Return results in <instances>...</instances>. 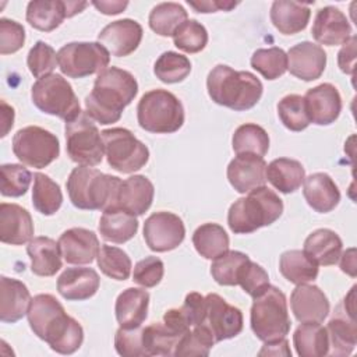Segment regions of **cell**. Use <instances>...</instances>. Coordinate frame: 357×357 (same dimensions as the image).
<instances>
[{"instance_id": "6f0895ef", "label": "cell", "mask_w": 357, "mask_h": 357, "mask_svg": "<svg viewBox=\"0 0 357 357\" xmlns=\"http://www.w3.org/2000/svg\"><path fill=\"white\" fill-rule=\"evenodd\" d=\"M356 43H357V38L354 35H351V38L343 45V47L337 53V64H339V68L344 74H350V75L354 74V70H356Z\"/></svg>"}, {"instance_id": "836d02e7", "label": "cell", "mask_w": 357, "mask_h": 357, "mask_svg": "<svg viewBox=\"0 0 357 357\" xmlns=\"http://www.w3.org/2000/svg\"><path fill=\"white\" fill-rule=\"evenodd\" d=\"M67 17V3L60 0H33L26 7L28 24L42 32H52Z\"/></svg>"}, {"instance_id": "44dd1931", "label": "cell", "mask_w": 357, "mask_h": 357, "mask_svg": "<svg viewBox=\"0 0 357 357\" xmlns=\"http://www.w3.org/2000/svg\"><path fill=\"white\" fill-rule=\"evenodd\" d=\"M290 307L296 319L301 324H321L329 314V301L325 293L314 284H297L290 296Z\"/></svg>"}, {"instance_id": "8fae6325", "label": "cell", "mask_w": 357, "mask_h": 357, "mask_svg": "<svg viewBox=\"0 0 357 357\" xmlns=\"http://www.w3.org/2000/svg\"><path fill=\"white\" fill-rule=\"evenodd\" d=\"M13 152L24 165L43 169L59 158L60 144L53 132L38 126H28L14 134Z\"/></svg>"}, {"instance_id": "6da1fadb", "label": "cell", "mask_w": 357, "mask_h": 357, "mask_svg": "<svg viewBox=\"0 0 357 357\" xmlns=\"http://www.w3.org/2000/svg\"><path fill=\"white\" fill-rule=\"evenodd\" d=\"M28 324L33 333L60 354H73L84 342L78 321L67 315L64 307L52 294H36L28 310Z\"/></svg>"}, {"instance_id": "f907efd6", "label": "cell", "mask_w": 357, "mask_h": 357, "mask_svg": "<svg viewBox=\"0 0 357 357\" xmlns=\"http://www.w3.org/2000/svg\"><path fill=\"white\" fill-rule=\"evenodd\" d=\"M26 64L31 74L39 79L52 74V71L56 68V64H59L57 53L46 42L38 40L28 53Z\"/></svg>"}, {"instance_id": "680465c9", "label": "cell", "mask_w": 357, "mask_h": 357, "mask_svg": "<svg viewBox=\"0 0 357 357\" xmlns=\"http://www.w3.org/2000/svg\"><path fill=\"white\" fill-rule=\"evenodd\" d=\"M163 322L170 329H173L174 332H177L180 335H184L188 329H191L180 308H172V310L166 311L163 315Z\"/></svg>"}, {"instance_id": "9a60e30c", "label": "cell", "mask_w": 357, "mask_h": 357, "mask_svg": "<svg viewBox=\"0 0 357 357\" xmlns=\"http://www.w3.org/2000/svg\"><path fill=\"white\" fill-rule=\"evenodd\" d=\"M185 237V227L176 213L160 211L146 218L144 223V238L155 252H166L177 248Z\"/></svg>"}, {"instance_id": "816d5d0a", "label": "cell", "mask_w": 357, "mask_h": 357, "mask_svg": "<svg viewBox=\"0 0 357 357\" xmlns=\"http://www.w3.org/2000/svg\"><path fill=\"white\" fill-rule=\"evenodd\" d=\"M237 284H240L241 289L254 298L266 290L269 286V276L261 265L248 259L238 273Z\"/></svg>"}, {"instance_id": "3957f363", "label": "cell", "mask_w": 357, "mask_h": 357, "mask_svg": "<svg viewBox=\"0 0 357 357\" xmlns=\"http://www.w3.org/2000/svg\"><path fill=\"white\" fill-rule=\"evenodd\" d=\"M211 99L236 112L254 107L262 96V82L250 71H236L229 66H215L206 78Z\"/></svg>"}, {"instance_id": "11a10c76", "label": "cell", "mask_w": 357, "mask_h": 357, "mask_svg": "<svg viewBox=\"0 0 357 357\" xmlns=\"http://www.w3.org/2000/svg\"><path fill=\"white\" fill-rule=\"evenodd\" d=\"M25 42V29L24 26L8 18L0 20V53L11 54L18 52Z\"/></svg>"}, {"instance_id": "e7e4bbea", "label": "cell", "mask_w": 357, "mask_h": 357, "mask_svg": "<svg viewBox=\"0 0 357 357\" xmlns=\"http://www.w3.org/2000/svg\"><path fill=\"white\" fill-rule=\"evenodd\" d=\"M14 124V109L1 100V137H6Z\"/></svg>"}, {"instance_id": "03108f58", "label": "cell", "mask_w": 357, "mask_h": 357, "mask_svg": "<svg viewBox=\"0 0 357 357\" xmlns=\"http://www.w3.org/2000/svg\"><path fill=\"white\" fill-rule=\"evenodd\" d=\"M66 3H67V18L81 13L88 6L86 1H66Z\"/></svg>"}, {"instance_id": "7a4b0ae2", "label": "cell", "mask_w": 357, "mask_h": 357, "mask_svg": "<svg viewBox=\"0 0 357 357\" xmlns=\"http://www.w3.org/2000/svg\"><path fill=\"white\" fill-rule=\"evenodd\" d=\"M137 93L138 82L131 73L113 66L107 67L98 74L93 89L86 95L85 112L99 124L116 123Z\"/></svg>"}, {"instance_id": "603a6c76", "label": "cell", "mask_w": 357, "mask_h": 357, "mask_svg": "<svg viewBox=\"0 0 357 357\" xmlns=\"http://www.w3.org/2000/svg\"><path fill=\"white\" fill-rule=\"evenodd\" d=\"M33 237L29 212L17 204H0V240L4 244L22 245Z\"/></svg>"}, {"instance_id": "7402d4cb", "label": "cell", "mask_w": 357, "mask_h": 357, "mask_svg": "<svg viewBox=\"0 0 357 357\" xmlns=\"http://www.w3.org/2000/svg\"><path fill=\"white\" fill-rule=\"evenodd\" d=\"M59 247L67 264L85 265L91 264L99 252V240L92 230L73 227L59 237Z\"/></svg>"}, {"instance_id": "d4e9b609", "label": "cell", "mask_w": 357, "mask_h": 357, "mask_svg": "<svg viewBox=\"0 0 357 357\" xmlns=\"http://www.w3.org/2000/svg\"><path fill=\"white\" fill-rule=\"evenodd\" d=\"M28 287L18 279L0 278V321L14 324L28 314L31 305Z\"/></svg>"}, {"instance_id": "f5cc1de1", "label": "cell", "mask_w": 357, "mask_h": 357, "mask_svg": "<svg viewBox=\"0 0 357 357\" xmlns=\"http://www.w3.org/2000/svg\"><path fill=\"white\" fill-rule=\"evenodd\" d=\"M114 347L124 357H146L142 342V328H119L114 335Z\"/></svg>"}, {"instance_id": "ee69618b", "label": "cell", "mask_w": 357, "mask_h": 357, "mask_svg": "<svg viewBox=\"0 0 357 357\" xmlns=\"http://www.w3.org/2000/svg\"><path fill=\"white\" fill-rule=\"evenodd\" d=\"M251 67L266 79H276L287 71V53L280 47L258 49L251 56Z\"/></svg>"}, {"instance_id": "e0dca14e", "label": "cell", "mask_w": 357, "mask_h": 357, "mask_svg": "<svg viewBox=\"0 0 357 357\" xmlns=\"http://www.w3.org/2000/svg\"><path fill=\"white\" fill-rule=\"evenodd\" d=\"M142 33V26L137 21L123 18L107 24L99 32L98 40L113 56L124 57L131 54L139 46Z\"/></svg>"}, {"instance_id": "be15d7a7", "label": "cell", "mask_w": 357, "mask_h": 357, "mask_svg": "<svg viewBox=\"0 0 357 357\" xmlns=\"http://www.w3.org/2000/svg\"><path fill=\"white\" fill-rule=\"evenodd\" d=\"M92 4L102 14L114 15V14H120L128 6V1H92Z\"/></svg>"}, {"instance_id": "4fadbf2b", "label": "cell", "mask_w": 357, "mask_h": 357, "mask_svg": "<svg viewBox=\"0 0 357 357\" xmlns=\"http://www.w3.org/2000/svg\"><path fill=\"white\" fill-rule=\"evenodd\" d=\"M354 291L351 287L349 294L339 303L333 317L329 319L326 332L329 337L331 356H349L357 344V324L354 308Z\"/></svg>"}, {"instance_id": "7dc6e473", "label": "cell", "mask_w": 357, "mask_h": 357, "mask_svg": "<svg viewBox=\"0 0 357 357\" xmlns=\"http://www.w3.org/2000/svg\"><path fill=\"white\" fill-rule=\"evenodd\" d=\"M215 340L211 332L204 325H197L188 329L178 340L174 356H208Z\"/></svg>"}, {"instance_id": "bcb514c9", "label": "cell", "mask_w": 357, "mask_h": 357, "mask_svg": "<svg viewBox=\"0 0 357 357\" xmlns=\"http://www.w3.org/2000/svg\"><path fill=\"white\" fill-rule=\"evenodd\" d=\"M278 116L290 131H303L310 126L304 98L296 93L286 95L279 100Z\"/></svg>"}, {"instance_id": "94428289", "label": "cell", "mask_w": 357, "mask_h": 357, "mask_svg": "<svg viewBox=\"0 0 357 357\" xmlns=\"http://www.w3.org/2000/svg\"><path fill=\"white\" fill-rule=\"evenodd\" d=\"M289 343L287 340L283 337V339H279V340H275V342H265L264 347L259 350V356H291V351L290 349L287 347Z\"/></svg>"}, {"instance_id": "cb8c5ba5", "label": "cell", "mask_w": 357, "mask_h": 357, "mask_svg": "<svg viewBox=\"0 0 357 357\" xmlns=\"http://www.w3.org/2000/svg\"><path fill=\"white\" fill-rule=\"evenodd\" d=\"M100 279L92 268H67L57 279L59 294L68 301L91 298L99 289Z\"/></svg>"}, {"instance_id": "7bdbcfd3", "label": "cell", "mask_w": 357, "mask_h": 357, "mask_svg": "<svg viewBox=\"0 0 357 357\" xmlns=\"http://www.w3.org/2000/svg\"><path fill=\"white\" fill-rule=\"evenodd\" d=\"M250 257L241 251H226L213 259L211 275L220 286H237L238 273Z\"/></svg>"}, {"instance_id": "db71d44e", "label": "cell", "mask_w": 357, "mask_h": 357, "mask_svg": "<svg viewBox=\"0 0 357 357\" xmlns=\"http://www.w3.org/2000/svg\"><path fill=\"white\" fill-rule=\"evenodd\" d=\"M163 273L165 266L162 259L158 257H146L135 264L132 280L142 287H155L160 283Z\"/></svg>"}, {"instance_id": "83f0119b", "label": "cell", "mask_w": 357, "mask_h": 357, "mask_svg": "<svg viewBox=\"0 0 357 357\" xmlns=\"http://www.w3.org/2000/svg\"><path fill=\"white\" fill-rule=\"evenodd\" d=\"M149 293L144 289L128 287L123 290L114 305L116 319L120 328H138L148 317Z\"/></svg>"}, {"instance_id": "ffe728a7", "label": "cell", "mask_w": 357, "mask_h": 357, "mask_svg": "<svg viewBox=\"0 0 357 357\" xmlns=\"http://www.w3.org/2000/svg\"><path fill=\"white\" fill-rule=\"evenodd\" d=\"M311 33L314 39L326 46L344 45L351 38V25L346 15L333 6L318 10Z\"/></svg>"}, {"instance_id": "ab89813d", "label": "cell", "mask_w": 357, "mask_h": 357, "mask_svg": "<svg viewBox=\"0 0 357 357\" xmlns=\"http://www.w3.org/2000/svg\"><path fill=\"white\" fill-rule=\"evenodd\" d=\"M181 336L165 322H156L142 328V342L146 356H174V349Z\"/></svg>"}, {"instance_id": "277c9868", "label": "cell", "mask_w": 357, "mask_h": 357, "mask_svg": "<svg viewBox=\"0 0 357 357\" xmlns=\"http://www.w3.org/2000/svg\"><path fill=\"white\" fill-rule=\"evenodd\" d=\"M123 180L89 166L74 167L66 187L73 205L86 211H106L117 206V194Z\"/></svg>"}, {"instance_id": "4316f807", "label": "cell", "mask_w": 357, "mask_h": 357, "mask_svg": "<svg viewBox=\"0 0 357 357\" xmlns=\"http://www.w3.org/2000/svg\"><path fill=\"white\" fill-rule=\"evenodd\" d=\"M303 195L307 204L319 213L333 211L340 201V191L326 173H312L304 178Z\"/></svg>"}, {"instance_id": "52a82bcc", "label": "cell", "mask_w": 357, "mask_h": 357, "mask_svg": "<svg viewBox=\"0 0 357 357\" xmlns=\"http://www.w3.org/2000/svg\"><path fill=\"white\" fill-rule=\"evenodd\" d=\"M137 119L145 131L172 134L184 124V107L174 93L166 89H152L139 99Z\"/></svg>"}, {"instance_id": "f1b7e54d", "label": "cell", "mask_w": 357, "mask_h": 357, "mask_svg": "<svg viewBox=\"0 0 357 357\" xmlns=\"http://www.w3.org/2000/svg\"><path fill=\"white\" fill-rule=\"evenodd\" d=\"M311 17V10L304 3L276 0L271 7V21L283 35H294L305 29Z\"/></svg>"}, {"instance_id": "b9f144b4", "label": "cell", "mask_w": 357, "mask_h": 357, "mask_svg": "<svg viewBox=\"0 0 357 357\" xmlns=\"http://www.w3.org/2000/svg\"><path fill=\"white\" fill-rule=\"evenodd\" d=\"M96 262L100 271L106 276L114 280H126L130 278L131 268H132L131 259L127 255V252H124L119 247H113L107 244L100 245L96 257Z\"/></svg>"}, {"instance_id": "4dcf8cb0", "label": "cell", "mask_w": 357, "mask_h": 357, "mask_svg": "<svg viewBox=\"0 0 357 357\" xmlns=\"http://www.w3.org/2000/svg\"><path fill=\"white\" fill-rule=\"evenodd\" d=\"M26 252L31 258V271L38 276H53L61 268L59 243L50 237L39 236L28 243Z\"/></svg>"}, {"instance_id": "d590c367", "label": "cell", "mask_w": 357, "mask_h": 357, "mask_svg": "<svg viewBox=\"0 0 357 357\" xmlns=\"http://www.w3.org/2000/svg\"><path fill=\"white\" fill-rule=\"evenodd\" d=\"M279 271L294 284L314 282L318 276V265L301 250L284 251L279 259Z\"/></svg>"}, {"instance_id": "91938a15", "label": "cell", "mask_w": 357, "mask_h": 357, "mask_svg": "<svg viewBox=\"0 0 357 357\" xmlns=\"http://www.w3.org/2000/svg\"><path fill=\"white\" fill-rule=\"evenodd\" d=\"M188 4L198 13H215L219 10L229 11L230 8L237 6V3H233V1H190V0H188Z\"/></svg>"}, {"instance_id": "6125c7cd", "label": "cell", "mask_w": 357, "mask_h": 357, "mask_svg": "<svg viewBox=\"0 0 357 357\" xmlns=\"http://www.w3.org/2000/svg\"><path fill=\"white\" fill-rule=\"evenodd\" d=\"M340 269L351 278L357 275V265H356V248H349L340 255Z\"/></svg>"}, {"instance_id": "f35d334b", "label": "cell", "mask_w": 357, "mask_h": 357, "mask_svg": "<svg viewBox=\"0 0 357 357\" xmlns=\"http://www.w3.org/2000/svg\"><path fill=\"white\" fill-rule=\"evenodd\" d=\"M61 202L63 194L59 184L47 174L35 173L32 188L33 208L45 216H52L60 209Z\"/></svg>"}, {"instance_id": "ba28073f", "label": "cell", "mask_w": 357, "mask_h": 357, "mask_svg": "<svg viewBox=\"0 0 357 357\" xmlns=\"http://www.w3.org/2000/svg\"><path fill=\"white\" fill-rule=\"evenodd\" d=\"M33 105L43 113L57 116L66 123L81 113L78 98L70 82L60 74H49L36 79L31 88Z\"/></svg>"}, {"instance_id": "484cf974", "label": "cell", "mask_w": 357, "mask_h": 357, "mask_svg": "<svg viewBox=\"0 0 357 357\" xmlns=\"http://www.w3.org/2000/svg\"><path fill=\"white\" fill-rule=\"evenodd\" d=\"M155 188L152 181L141 174L121 181L117 194V206L131 215H144L152 205Z\"/></svg>"}, {"instance_id": "74e56055", "label": "cell", "mask_w": 357, "mask_h": 357, "mask_svg": "<svg viewBox=\"0 0 357 357\" xmlns=\"http://www.w3.org/2000/svg\"><path fill=\"white\" fill-rule=\"evenodd\" d=\"M188 14L185 8L173 1L159 3L149 13V28L160 36H173L177 28L185 22Z\"/></svg>"}, {"instance_id": "1f68e13d", "label": "cell", "mask_w": 357, "mask_h": 357, "mask_svg": "<svg viewBox=\"0 0 357 357\" xmlns=\"http://www.w3.org/2000/svg\"><path fill=\"white\" fill-rule=\"evenodd\" d=\"M138 230V220L135 215L113 206L103 211L99 220V233L103 240L116 244H123L131 240Z\"/></svg>"}, {"instance_id": "f6af8a7d", "label": "cell", "mask_w": 357, "mask_h": 357, "mask_svg": "<svg viewBox=\"0 0 357 357\" xmlns=\"http://www.w3.org/2000/svg\"><path fill=\"white\" fill-rule=\"evenodd\" d=\"M191 63L187 56L176 52H165L153 64L155 75L165 84H177L188 77Z\"/></svg>"}, {"instance_id": "9f6ffc18", "label": "cell", "mask_w": 357, "mask_h": 357, "mask_svg": "<svg viewBox=\"0 0 357 357\" xmlns=\"http://www.w3.org/2000/svg\"><path fill=\"white\" fill-rule=\"evenodd\" d=\"M190 328L199 325L205 317V297L197 291L185 296L184 304L180 307Z\"/></svg>"}, {"instance_id": "5b68a950", "label": "cell", "mask_w": 357, "mask_h": 357, "mask_svg": "<svg viewBox=\"0 0 357 357\" xmlns=\"http://www.w3.org/2000/svg\"><path fill=\"white\" fill-rule=\"evenodd\" d=\"M283 212V202L265 185L257 187L234 201L227 213V223L234 234H248L276 222Z\"/></svg>"}, {"instance_id": "8992f818", "label": "cell", "mask_w": 357, "mask_h": 357, "mask_svg": "<svg viewBox=\"0 0 357 357\" xmlns=\"http://www.w3.org/2000/svg\"><path fill=\"white\" fill-rule=\"evenodd\" d=\"M251 329L262 342H275L290 332L287 300L276 286H268L265 291L254 297L251 305Z\"/></svg>"}, {"instance_id": "60d3db41", "label": "cell", "mask_w": 357, "mask_h": 357, "mask_svg": "<svg viewBox=\"0 0 357 357\" xmlns=\"http://www.w3.org/2000/svg\"><path fill=\"white\" fill-rule=\"evenodd\" d=\"M231 145L237 155L252 153L264 158L269 149V135L261 126L245 123L234 131Z\"/></svg>"}, {"instance_id": "d6a6232c", "label": "cell", "mask_w": 357, "mask_h": 357, "mask_svg": "<svg viewBox=\"0 0 357 357\" xmlns=\"http://www.w3.org/2000/svg\"><path fill=\"white\" fill-rule=\"evenodd\" d=\"M266 180L280 192L290 194L301 187L305 178L303 165L290 158H278L266 165Z\"/></svg>"}, {"instance_id": "8d00e7d4", "label": "cell", "mask_w": 357, "mask_h": 357, "mask_svg": "<svg viewBox=\"0 0 357 357\" xmlns=\"http://www.w3.org/2000/svg\"><path fill=\"white\" fill-rule=\"evenodd\" d=\"M229 243L227 233L218 223H204L192 234L197 252L206 259H215L229 251Z\"/></svg>"}, {"instance_id": "d6986e66", "label": "cell", "mask_w": 357, "mask_h": 357, "mask_svg": "<svg viewBox=\"0 0 357 357\" xmlns=\"http://www.w3.org/2000/svg\"><path fill=\"white\" fill-rule=\"evenodd\" d=\"M326 66L325 50L312 42H300L287 52V70L303 81L319 78Z\"/></svg>"}, {"instance_id": "9c48e42d", "label": "cell", "mask_w": 357, "mask_h": 357, "mask_svg": "<svg viewBox=\"0 0 357 357\" xmlns=\"http://www.w3.org/2000/svg\"><path fill=\"white\" fill-rule=\"evenodd\" d=\"M66 148L70 159L79 166H96L103 159V139L93 120L81 112L66 123Z\"/></svg>"}, {"instance_id": "5bb4252c", "label": "cell", "mask_w": 357, "mask_h": 357, "mask_svg": "<svg viewBox=\"0 0 357 357\" xmlns=\"http://www.w3.org/2000/svg\"><path fill=\"white\" fill-rule=\"evenodd\" d=\"M199 325H204L218 343L231 339L243 331V312L227 304L219 294L209 293L205 296V317Z\"/></svg>"}, {"instance_id": "ac0fdd59", "label": "cell", "mask_w": 357, "mask_h": 357, "mask_svg": "<svg viewBox=\"0 0 357 357\" xmlns=\"http://www.w3.org/2000/svg\"><path fill=\"white\" fill-rule=\"evenodd\" d=\"M266 162L264 158L252 153H240L230 160L227 166V180L240 194L265 185Z\"/></svg>"}, {"instance_id": "f546056e", "label": "cell", "mask_w": 357, "mask_h": 357, "mask_svg": "<svg viewBox=\"0 0 357 357\" xmlns=\"http://www.w3.org/2000/svg\"><path fill=\"white\" fill-rule=\"evenodd\" d=\"M343 243L331 229L314 230L304 241V252L319 266H331L339 262Z\"/></svg>"}, {"instance_id": "e575fe53", "label": "cell", "mask_w": 357, "mask_h": 357, "mask_svg": "<svg viewBox=\"0 0 357 357\" xmlns=\"http://www.w3.org/2000/svg\"><path fill=\"white\" fill-rule=\"evenodd\" d=\"M296 351L301 357H324L329 351L326 328L317 322L301 324L293 335Z\"/></svg>"}, {"instance_id": "c3c4849f", "label": "cell", "mask_w": 357, "mask_h": 357, "mask_svg": "<svg viewBox=\"0 0 357 357\" xmlns=\"http://www.w3.org/2000/svg\"><path fill=\"white\" fill-rule=\"evenodd\" d=\"M174 46L185 53H198L208 43V32L197 20H187L173 33Z\"/></svg>"}, {"instance_id": "681fc988", "label": "cell", "mask_w": 357, "mask_h": 357, "mask_svg": "<svg viewBox=\"0 0 357 357\" xmlns=\"http://www.w3.org/2000/svg\"><path fill=\"white\" fill-rule=\"evenodd\" d=\"M0 173H1V180H0L1 195L15 198V197L24 195L28 191L29 184L32 181V173L22 165H17V163L1 165Z\"/></svg>"}, {"instance_id": "7c38bea8", "label": "cell", "mask_w": 357, "mask_h": 357, "mask_svg": "<svg viewBox=\"0 0 357 357\" xmlns=\"http://www.w3.org/2000/svg\"><path fill=\"white\" fill-rule=\"evenodd\" d=\"M110 53L99 42H71L57 52L60 71L70 78H84L107 68Z\"/></svg>"}, {"instance_id": "2e32d148", "label": "cell", "mask_w": 357, "mask_h": 357, "mask_svg": "<svg viewBox=\"0 0 357 357\" xmlns=\"http://www.w3.org/2000/svg\"><path fill=\"white\" fill-rule=\"evenodd\" d=\"M304 98L310 123L329 126L342 112V98L337 88L329 82L319 84L307 91Z\"/></svg>"}, {"instance_id": "30bf717a", "label": "cell", "mask_w": 357, "mask_h": 357, "mask_svg": "<svg viewBox=\"0 0 357 357\" xmlns=\"http://www.w3.org/2000/svg\"><path fill=\"white\" fill-rule=\"evenodd\" d=\"M103 146L107 163L120 173H134L142 169L149 159V149L134 134L121 127L103 130Z\"/></svg>"}]
</instances>
